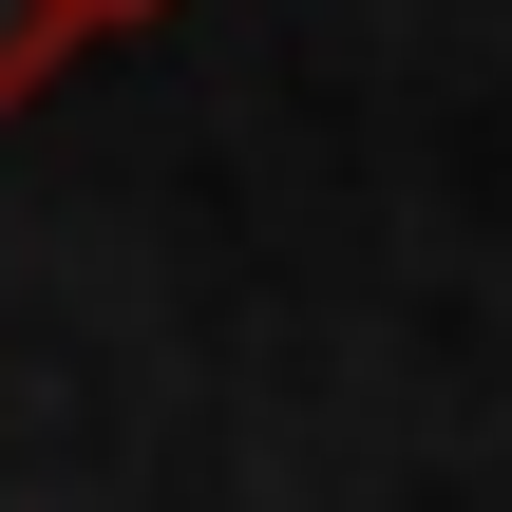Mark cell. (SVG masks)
<instances>
[{"instance_id":"2","label":"cell","mask_w":512,"mask_h":512,"mask_svg":"<svg viewBox=\"0 0 512 512\" xmlns=\"http://www.w3.org/2000/svg\"><path fill=\"white\" fill-rule=\"evenodd\" d=\"M133 19H171V0H76V38H133Z\"/></svg>"},{"instance_id":"1","label":"cell","mask_w":512,"mask_h":512,"mask_svg":"<svg viewBox=\"0 0 512 512\" xmlns=\"http://www.w3.org/2000/svg\"><path fill=\"white\" fill-rule=\"evenodd\" d=\"M57 57H76V0H0V114H38Z\"/></svg>"}]
</instances>
